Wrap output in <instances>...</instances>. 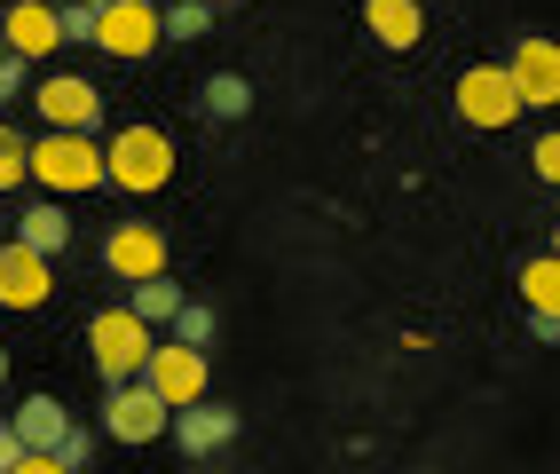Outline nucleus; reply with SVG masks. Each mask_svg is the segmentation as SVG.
<instances>
[{
  "label": "nucleus",
  "mask_w": 560,
  "mask_h": 474,
  "mask_svg": "<svg viewBox=\"0 0 560 474\" xmlns=\"http://www.w3.org/2000/svg\"><path fill=\"white\" fill-rule=\"evenodd\" d=\"M103 182L110 190H127V198H151L174 182V142L166 127H119L103 142Z\"/></svg>",
  "instance_id": "nucleus-1"
},
{
  "label": "nucleus",
  "mask_w": 560,
  "mask_h": 474,
  "mask_svg": "<svg viewBox=\"0 0 560 474\" xmlns=\"http://www.w3.org/2000/svg\"><path fill=\"white\" fill-rule=\"evenodd\" d=\"M151 348H159V333L142 324L127 301L119 309H95L88 316V356H95V372H103V388H119V380H142V363H151Z\"/></svg>",
  "instance_id": "nucleus-2"
},
{
  "label": "nucleus",
  "mask_w": 560,
  "mask_h": 474,
  "mask_svg": "<svg viewBox=\"0 0 560 474\" xmlns=\"http://www.w3.org/2000/svg\"><path fill=\"white\" fill-rule=\"evenodd\" d=\"M32 182H40L48 198H88V190H103V142L48 127L40 142H32Z\"/></svg>",
  "instance_id": "nucleus-3"
},
{
  "label": "nucleus",
  "mask_w": 560,
  "mask_h": 474,
  "mask_svg": "<svg viewBox=\"0 0 560 474\" xmlns=\"http://www.w3.org/2000/svg\"><path fill=\"white\" fill-rule=\"evenodd\" d=\"M529 103H521V88H513V71L505 63H474V71H458V119L474 127V135H505Z\"/></svg>",
  "instance_id": "nucleus-4"
},
{
  "label": "nucleus",
  "mask_w": 560,
  "mask_h": 474,
  "mask_svg": "<svg viewBox=\"0 0 560 474\" xmlns=\"http://www.w3.org/2000/svg\"><path fill=\"white\" fill-rule=\"evenodd\" d=\"M206 380H213L206 348H182V340H159V348H151V363H142V388H151L166 412H190V404H206Z\"/></svg>",
  "instance_id": "nucleus-5"
},
{
  "label": "nucleus",
  "mask_w": 560,
  "mask_h": 474,
  "mask_svg": "<svg viewBox=\"0 0 560 474\" xmlns=\"http://www.w3.org/2000/svg\"><path fill=\"white\" fill-rule=\"evenodd\" d=\"M166 427H174V412H166L142 380L103 388V435H110V443H159Z\"/></svg>",
  "instance_id": "nucleus-6"
},
{
  "label": "nucleus",
  "mask_w": 560,
  "mask_h": 474,
  "mask_svg": "<svg viewBox=\"0 0 560 474\" xmlns=\"http://www.w3.org/2000/svg\"><path fill=\"white\" fill-rule=\"evenodd\" d=\"M159 41H166V32H159V9H151V0H103V24H95V48H103V56L142 63Z\"/></svg>",
  "instance_id": "nucleus-7"
},
{
  "label": "nucleus",
  "mask_w": 560,
  "mask_h": 474,
  "mask_svg": "<svg viewBox=\"0 0 560 474\" xmlns=\"http://www.w3.org/2000/svg\"><path fill=\"white\" fill-rule=\"evenodd\" d=\"M32 103H40V119H48L56 135H95V119H103V88H95V80H71V71L40 80V88H32Z\"/></svg>",
  "instance_id": "nucleus-8"
},
{
  "label": "nucleus",
  "mask_w": 560,
  "mask_h": 474,
  "mask_svg": "<svg viewBox=\"0 0 560 474\" xmlns=\"http://www.w3.org/2000/svg\"><path fill=\"white\" fill-rule=\"evenodd\" d=\"M505 71H513V88H521V103H529V112L560 103V41H545V32H521L513 56H505Z\"/></svg>",
  "instance_id": "nucleus-9"
},
{
  "label": "nucleus",
  "mask_w": 560,
  "mask_h": 474,
  "mask_svg": "<svg viewBox=\"0 0 560 474\" xmlns=\"http://www.w3.org/2000/svg\"><path fill=\"white\" fill-rule=\"evenodd\" d=\"M103 269L127 277V285L166 277V230H151V222H119V230L103 238Z\"/></svg>",
  "instance_id": "nucleus-10"
},
{
  "label": "nucleus",
  "mask_w": 560,
  "mask_h": 474,
  "mask_svg": "<svg viewBox=\"0 0 560 474\" xmlns=\"http://www.w3.org/2000/svg\"><path fill=\"white\" fill-rule=\"evenodd\" d=\"M56 293V262H40L32 245H0V309H40Z\"/></svg>",
  "instance_id": "nucleus-11"
},
{
  "label": "nucleus",
  "mask_w": 560,
  "mask_h": 474,
  "mask_svg": "<svg viewBox=\"0 0 560 474\" xmlns=\"http://www.w3.org/2000/svg\"><path fill=\"white\" fill-rule=\"evenodd\" d=\"M237 427H245V419H237L230 404H190V412H174L166 435L182 443V459H221V451L237 443Z\"/></svg>",
  "instance_id": "nucleus-12"
},
{
  "label": "nucleus",
  "mask_w": 560,
  "mask_h": 474,
  "mask_svg": "<svg viewBox=\"0 0 560 474\" xmlns=\"http://www.w3.org/2000/svg\"><path fill=\"white\" fill-rule=\"evenodd\" d=\"M0 48L9 56H56L63 48V32H56V9L48 0H9V9H0Z\"/></svg>",
  "instance_id": "nucleus-13"
},
{
  "label": "nucleus",
  "mask_w": 560,
  "mask_h": 474,
  "mask_svg": "<svg viewBox=\"0 0 560 474\" xmlns=\"http://www.w3.org/2000/svg\"><path fill=\"white\" fill-rule=\"evenodd\" d=\"M363 24H371V41H380L387 56H402V48H419L427 9L419 0H363Z\"/></svg>",
  "instance_id": "nucleus-14"
},
{
  "label": "nucleus",
  "mask_w": 560,
  "mask_h": 474,
  "mask_svg": "<svg viewBox=\"0 0 560 474\" xmlns=\"http://www.w3.org/2000/svg\"><path fill=\"white\" fill-rule=\"evenodd\" d=\"M16 435H24V451L32 459H56V443H63V435H71V412L56 404V395H24V404H16V419H9Z\"/></svg>",
  "instance_id": "nucleus-15"
},
{
  "label": "nucleus",
  "mask_w": 560,
  "mask_h": 474,
  "mask_svg": "<svg viewBox=\"0 0 560 474\" xmlns=\"http://www.w3.org/2000/svg\"><path fill=\"white\" fill-rule=\"evenodd\" d=\"M16 245H32V253H40V262H56V253L71 245L63 198H40V206H24V213H16Z\"/></svg>",
  "instance_id": "nucleus-16"
},
{
  "label": "nucleus",
  "mask_w": 560,
  "mask_h": 474,
  "mask_svg": "<svg viewBox=\"0 0 560 474\" xmlns=\"http://www.w3.org/2000/svg\"><path fill=\"white\" fill-rule=\"evenodd\" d=\"M182 301H190V293H182L174 277H142V285H127V309H135L142 324H151V333H159V324H174V316H182Z\"/></svg>",
  "instance_id": "nucleus-17"
},
{
  "label": "nucleus",
  "mask_w": 560,
  "mask_h": 474,
  "mask_svg": "<svg viewBox=\"0 0 560 474\" xmlns=\"http://www.w3.org/2000/svg\"><path fill=\"white\" fill-rule=\"evenodd\" d=\"M513 285H521V309H529V316H560V262H552V253H537Z\"/></svg>",
  "instance_id": "nucleus-18"
},
{
  "label": "nucleus",
  "mask_w": 560,
  "mask_h": 474,
  "mask_svg": "<svg viewBox=\"0 0 560 474\" xmlns=\"http://www.w3.org/2000/svg\"><path fill=\"white\" fill-rule=\"evenodd\" d=\"M206 112L213 119H245L253 112V80H245V71H213V80H206Z\"/></svg>",
  "instance_id": "nucleus-19"
},
{
  "label": "nucleus",
  "mask_w": 560,
  "mask_h": 474,
  "mask_svg": "<svg viewBox=\"0 0 560 474\" xmlns=\"http://www.w3.org/2000/svg\"><path fill=\"white\" fill-rule=\"evenodd\" d=\"M95 24H103V0H63V9H56L63 48H95Z\"/></svg>",
  "instance_id": "nucleus-20"
},
{
  "label": "nucleus",
  "mask_w": 560,
  "mask_h": 474,
  "mask_svg": "<svg viewBox=\"0 0 560 474\" xmlns=\"http://www.w3.org/2000/svg\"><path fill=\"white\" fill-rule=\"evenodd\" d=\"M206 24H213V9H198V0H174V9H159V32H166V41H206Z\"/></svg>",
  "instance_id": "nucleus-21"
},
{
  "label": "nucleus",
  "mask_w": 560,
  "mask_h": 474,
  "mask_svg": "<svg viewBox=\"0 0 560 474\" xmlns=\"http://www.w3.org/2000/svg\"><path fill=\"white\" fill-rule=\"evenodd\" d=\"M16 182H32V142L0 127V190H16Z\"/></svg>",
  "instance_id": "nucleus-22"
},
{
  "label": "nucleus",
  "mask_w": 560,
  "mask_h": 474,
  "mask_svg": "<svg viewBox=\"0 0 560 474\" xmlns=\"http://www.w3.org/2000/svg\"><path fill=\"white\" fill-rule=\"evenodd\" d=\"M174 340H182V348H206V340H213V309H206V301H182Z\"/></svg>",
  "instance_id": "nucleus-23"
},
{
  "label": "nucleus",
  "mask_w": 560,
  "mask_h": 474,
  "mask_svg": "<svg viewBox=\"0 0 560 474\" xmlns=\"http://www.w3.org/2000/svg\"><path fill=\"white\" fill-rule=\"evenodd\" d=\"M88 451H95V435H88V427H71L63 443H56V466H63V474H88Z\"/></svg>",
  "instance_id": "nucleus-24"
},
{
  "label": "nucleus",
  "mask_w": 560,
  "mask_h": 474,
  "mask_svg": "<svg viewBox=\"0 0 560 474\" xmlns=\"http://www.w3.org/2000/svg\"><path fill=\"white\" fill-rule=\"evenodd\" d=\"M529 166H537V174L552 182V190H560V127H552V135H537V151H529Z\"/></svg>",
  "instance_id": "nucleus-25"
},
{
  "label": "nucleus",
  "mask_w": 560,
  "mask_h": 474,
  "mask_svg": "<svg viewBox=\"0 0 560 474\" xmlns=\"http://www.w3.org/2000/svg\"><path fill=\"white\" fill-rule=\"evenodd\" d=\"M24 95V56H0V103Z\"/></svg>",
  "instance_id": "nucleus-26"
},
{
  "label": "nucleus",
  "mask_w": 560,
  "mask_h": 474,
  "mask_svg": "<svg viewBox=\"0 0 560 474\" xmlns=\"http://www.w3.org/2000/svg\"><path fill=\"white\" fill-rule=\"evenodd\" d=\"M24 459H32V451H24V435H16V427H0V474L24 466Z\"/></svg>",
  "instance_id": "nucleus-27"
},
{
  "label": "nucleus",
  "mask_w": 560,
  "mask_h": 474,
  "mask_svg": "<svg viewBox=\"0 0 560 474\" xmlns=\"http://www.w3.org/2000/svg\"><path fill=\"white\" fill-rule=\"evenodd\" d=\"M529 333L537 340H560V316H529Z\"/></svg>",
  "instance_id": "nucleus-28"
},
{
  "label": "nucleus",
  "mask_w": 560,
  "mask_h": 474,
  "mask_svg": "<svg viewBox=\"0 0 560 474\" xmlns=\"http://www.w3.org/2000/svg\"><path fill=\"white\" fill-rule=\"evenodd\" d=\"M9 474H63L56 459H24V466H9Z\"/></svg>",
  "instance_id": "nucleus-29"
},
{
  "label": "nucleus",
  "mask_w": 560,
  "mask_h": 474,
  "mask_svg": "<svg viewBox=\"0 0 560 474\" xmlns=\"http://www.w3.org/2000/svg\"><path fill=\"white\" fill-rule=\"evenodd\" d=\"M0 380H9V348H0Z\"/></svg>",
  "instance_id": "nucleus-30"
},
{
  "label": "nucleus",
  "mask_w": 560,
  "mask_h": 474,
  "mask_svg": "<svg viewBox=\"0 0 560 474\" xmlns=\"http://www.w3.org/2000/svg\"><path fill=\"white\" fill-rule=\"evenodd\" d=\"M552 262H560V230H552Z\"/></svg>",
  "instance_id": "nucleus-31"
},
{
  "label": "nucleus",
  "mask_w": 560,
  "mask_h": 474,
  "mask_svg": "<svg viewBox=\"0 0 560 474\" xmlns=\"http://www.w3.org/2000/svg\"><path fill=\"white\" fill-rule=\"evenodd\" d=\"M198 9H221V0H198Z\"/></svg>",
  "instance_id": "nucleus-32"
},
{
  "label": "nucleus",
  "mask_w": 560,
  "mask_h": 474,
  "mask_svg": "<svg viewBox=\"0 0 560 474\" xmlns=\"http://www.w3.org/2000/svg\"><path fill=\"white\" fill-rule=\"evenodd\" d=\"M0 56H9V48H0Z\"/></svg>",
  "instance_id": "nucleus-33"
}]
</instances>
